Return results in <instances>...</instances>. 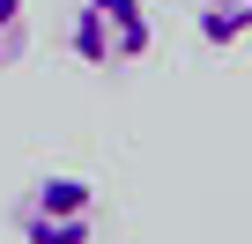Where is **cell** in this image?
Returning <instances> with one entry per match:
<instances>
[{
  "instance_id": "6da1fadb",
  "label": "cell",
  "mask_w": 252,
  "mask_h": 244,
  "mask_svg": "<svg viewBox=\"0 0 252 244\" xmlns=\"http://www.w3.org/2000/svg\"><path fill=\"white\" fill-rule=\"evenodd\" d=\"M149 8L141 0H82L74 8V30H67V45H74V59L82 67H96V74H119V67H141L149 59Z\"/></svg>"
},
{
  "instance_id": "3957f363",
  "label": "cell",
  "mask_w": 252,
  "mask_h": 244,
  "mask_svg": "<svg viewBox=\"0 0 252 244\" xmlns=\"http://www.w3.org/2000/svg\"><path fill=\"white\" fill-rule=\"evenodd\" d=\"M252 30V0H200V45H237Z\"/></svg>"
},
{
  "instance_id": "7a4b0ae2",
  "label": "cell",
  "mask_w": 252,
  "mask_h": 244,
  "mask_svg": "<svg viewBox=\"0 0 252 244\" xmlns=\"http://www.w3.org/2000/svg\"><path fill=\"white\" fill-rule=\"evenodd\" d=\"M15 237L23 244H89L96 237V185L74 178V170L37 178L15 200Z\"/></svg>"
},
{
  "instance_id": "277c9868",
  "label": "cell",
  "mask_w": 252,
  "mask_h": 244,
  "mask_svg": "<svg viewBox=\"0 0 252 244\" xmlns=\"http://www.w3.org/2000/svg\"><path fill=\"white\" fill-rule=\"evenodd\" d=\"M30 45V23H23V0H0V74H8Z\"/></svg>"
}]
</instances>
